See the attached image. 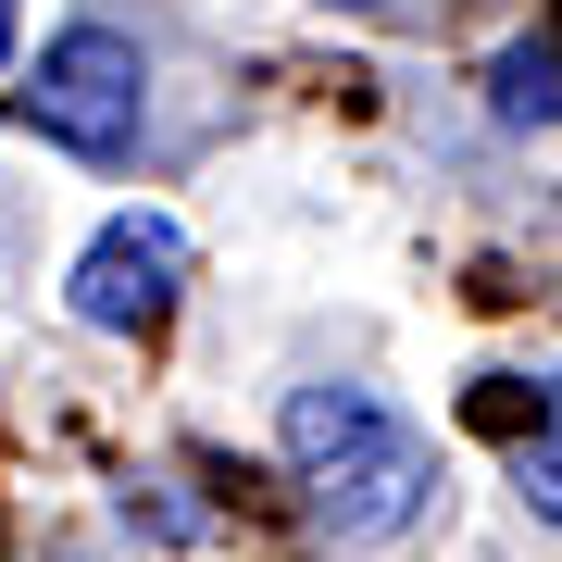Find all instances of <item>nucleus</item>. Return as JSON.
Instances as JSON below:
<instances>
[{"mask_svg":"<svg viewBox=\"0 0 562 562\" xmlns=\"http://www.w3.org/2000/svg\"><path fill=\"white\" fill-rule=\"evenodd\" d=\"M276 450H288V475H301V501L313 525L338 550H387V538H413L425 501H438V438L387 401V387H362V375H313V387H288V413H276Z\"/></svg>","mask_w":562,"mask_h":562,"instance_id":"f257e3e1","label":"nucleus"},{"mask_svg":"<svg viewBox=\"0 0 562 562\" xmlns=\"http://www.w3.org/2000/svg\"><path fill=\"white\" fill-rule=\"evenodd\" d=\"M13 113H25V138H50L63 162H138V138H150V50H138V25L125 13H63L38 38V63H25Z\"/></svg>","mask_w":562,"mask_h":562,"instance_id":"f03ea898","label":"nucleus"},{"mask_svg":"<svg viewBox=\"0 0 562 562\" xmlns=\"http://www.w3.org/2000/svg\"><path fill=\"white\" fill-rule=\"evenodd\" d=\"M188 225L138 201V213H113L101 238L76 250V276H63V301H76V325H101V338H150L162 313H176V288H188Z\"/></svg>","mask_w":562,"mask_h":562,"instance_id":"7ed1b4c3","label":"nucleus"},{"mask_svg":"<svg viewBox=\"0 0 562 562\" xmlns=\"http://www.w3.org/2000/svg\"><path fill=\"white\" fill-rule=\"evenodd\" d=\"M487 113H501V125H562V38L487 50Z\"/></svg>","mask_w":562,"mask_h":562,"instance_id":"20e7f679","label":"nucleus"},{"mask_svg":"<svg viewBox=\"0 0 562 562\" xmlns=\"http://www.w3.org/2000/svg\"><path fill=\"white\" fill-rule=\"evenodd\" d=\"M513 487H525V513H550V525H562V425H538V438L513 450Z\"/></svg>","mask_w":562,"mask_h":562,"instance_id":"39448f33","label":"nucleus"},{"mask_svg":"<svg viewBox=\"0 0 562 562\" xmlns=\"http://www.w3.org/2000/svg\"><path fill=\"white\" fill-rule=\"evenodd\" d=\"M13 25H25V0H0V63H13Z\"/></svg>","mask_w":562,"mask_h":562,"instance_id":"423d86ee","label":"nucleus"},{"mask_svg":"<svg viewBox=\"0 0 562 562\" xmlns=\"http://www.w3.org/2000/svg\"><path fill=\"white\" fill-rule=\"evenodd\" d=\"M338 13H401V0H338Z\"/></svg>","mask_w":562,"mask_h":562,"instance_id":"0eeeda50","label":"nucleus"}]
</instances>
